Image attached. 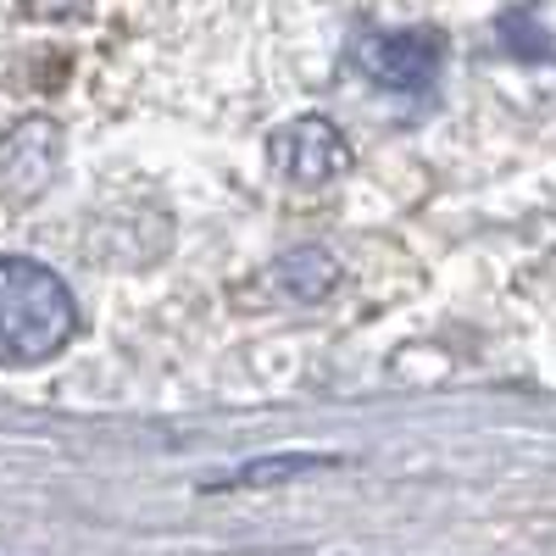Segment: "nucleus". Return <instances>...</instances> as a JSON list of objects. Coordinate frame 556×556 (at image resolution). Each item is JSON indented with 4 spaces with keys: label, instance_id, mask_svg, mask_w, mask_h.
Here are the masks:
<instances>
[{
    "label": "nucleus",
    "instance_id": "6",
    "mask_svg": "<svg viewBox=\"0 0 556 556\" xmlns=\"http://www.w3.org/2000/svg\"><path fill=\"white\" fill-rule=\"evenodd\" d=\"M329 456H278V462H251V468H240L228 484H267V479H285L295 468H323Z\"/></svg>",
    "mask_w": 556,
    "mask_h": 556
},
{
    "label": "nucleus",
    "instance_id": "5",
    "mask_svg": "<svg viewBox=\"0 0 556 556\" xmlns=\"http://www.w3.org/2000/svg\"><path fill=\"white\" fill-rule=\"evenodd\" d=\"M334 278H340L334 256L317 251V245L285 251V256H278V267H273V285L285 290V295H295V301H323V295L334 290Z\"/></svg>",
    "mask_w": 556,
    "mask_h": 556
},
{
    "label": "nucleus",
    "instance_id": "1",
    "mask_svg": "<svg viewBox=\"0 0 556 556\" xmlns=\"http://www.w3.org/2000/svg\"><path fill=\"white\" fill-rule=\"evenodd\" d=\"M78 334V301L62 278L28 262V256H0V362L34 367L51 362Z\"/></svg>",
    "mask_w": 556,
    "mask_h": 556
},
{
    "label": "nucleus",
    "instance_id": "2",
    "mask_svg": "<svg viewBox=\"0 0 556 556\" xmlns=\"http://www.w3.org/2000/svg\"><path fill=\"white\" fill-rule=\"evenodd\" d=\"M351 67L390 96H429L445 67L440 28H367L351 39Z\"/></svg>",
    "mask_w": 556,
    "mask_h": 556
},
{
    "label": "nucleus",
    "instance_id": "4",
    "mask_svg": "<svg viewBox=\"0 0 556 556\" xmlns=\"http://www.w3.org/2000/svg\"><path fill=\"white\" fill-rule=\"evenodd\" d=\"M56 173V128L51 123H23L17 134H7L0 146V190L12 201L39 195Z\"/></svg>",
    "mask_w": 556,
    "mask_h": 556
},
{
    "label": "nucleus",
    "instance_id": "3",
    "mask_svg": "<svg viewBox=\"0 0 556 556\" xmlns=\"http://www.w3.org/2000/svg\"><path fill=\"white\" fill-rule=\"evenodd\" d=\"M267 162L278 167V178L301 184V190H317V184H329L351 167V139L329 117L301 112L267 134Z\"/></svg>",
    "mask_w": 556,
    "mask_h": 556
}]
</instances>
